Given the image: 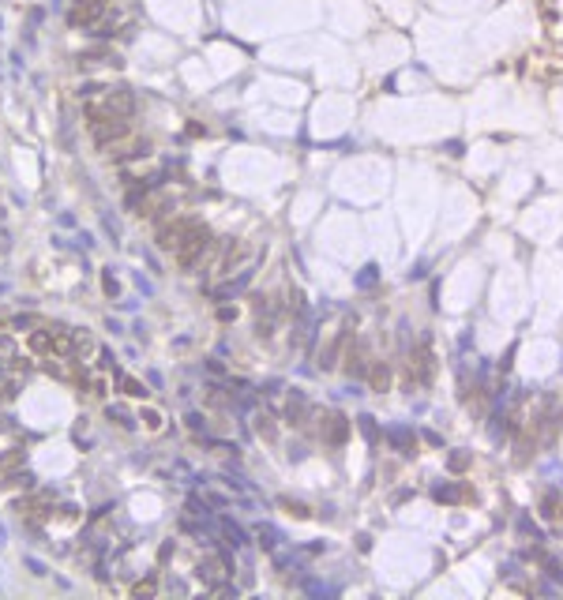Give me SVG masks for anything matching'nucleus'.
Wrapping results in <instances>:
<instances>
[{
  "label": "nucleus",
  "mask_w": 563,
  "mask_h": 600,
  "mask_svg": "<svg viewBox=\"0 0 563 600\" xmlns=\"http://www.w3.org/2000/svg\"><path fill=\"white\" fill-rule=\"evenodd\" d=\"M128 120L132 116H117V113H105L102 105H86V128H91V139L98 147H113L128 135Z\"/></svg>",
  "instance_id": "obj_1"
},
{
  "label": "nucleus",
  "mask_w": 563,
  "mask_h": 600,
  "mask_svg": "<svg viewBox=\"0 0 563 600\" xmlns=\"http://www.w3.org/2000/svg\"><path fill=\"white\" fill-rule=\"evenodd\" d=\"M207 252H211V229L203 225V222H196L188 229V233H184V240L177 244V263L184 267V270H192V267H199L203 259H207Z\"/></svg>",
  "instance_id": "obj_2"
},
{
  "label": "nucleus",
  "mask_w": 563,
  "mask_h": 600,
  "mask_svg": "<svg viewBox=\"0 0 563 600\" xmlns=\"http://www.w3.org/2000/svg\"><path fill=\"white\" fill-rule=\"evenodd\" d=\"M105 15H110V0H75L72 12H68V23L83 27V30H94V27H102Z\"/></svg>",
  "instance_id": "obj_3"
},
{
  "label": "nucleus",
  "mask_w": 563,
  "mask_h": 600,
  "mask_svg": "<svg viewBox=\"0 0 563 600\" xmlns=\"http://www.w3.org/2000/svg\"><path fill=\"white\" fill-rule=\"evenodd\" d=\"M196 225V218H166V222L158 225V248H166V252H177V244L184 240V233Z\"/></svg>",
  "instance_id": "obj_4"
},
{
  "label": "nucleus",
  "mask_w": 563,
  "mask_h": 600,
  "mask_svg": "<svg viewBox=\"0 0 563 600\" xmlns=\"http://www.w3.org/2000/svg\"><path fill=\"white\" fill-rule=\"evenodd\" d=\"M98 105L105 109V113H117V116H132L135 113V98L128 94V91H110Z\"/></svg>",
  "instance_id": "obj_5"
},
{
  "label": "nucleus",
  "mask_w": 563,
  "mask_h": 600,
  "mask_svg": "<svg viewBox=\"0 0 563 600\" xmlns=\"http://www.w3.org/2000/svg\"><path fill=\"white\" fill-rule=\"evenodd\" d=\"M23 451H8V454H0V484H4L8 476L15 473V469H23Z\"/></svg>",
  "instance_id": "obj_6"
},
{
  "label": "nucleus",
  "mask_w": 563,
  "mask_h": 600,
  "mask_svg": "<svg viewBox=\"0 0 563 600\" xmlns=\"http://www.w3.org/2000/svg\"><path fill=\"white\" fill-rule=\"evenodd\" d=\"M27 349H30V353H41V356L53 353V331H34L27 338Z\"/></svg>",
  "instance_id": "obj_7"
},
{
  "label": "nucleus",
  "mask_w": 563,
  "mask_h": 600,
  "mask_svg": "<svg viewBox=\"0 0 563 600\" xmlns=\"http://www.w3.org/2000/svg\"><path fill=\"white\" fill-rule=\"evenodd\" d=\"M91 353H94V338L79 331V334H75V342H72V356L83 360V356H91Z\"/></svg>",
  "instance_id": "obj_8"
},
{
  "label": "nucleus",
  "mask_w": 563,
  "mask_h": 600,
  "mask_svg": "<svg viewBox=\"0 0 563 600\" xmlns=\"http://www.w3.org/2000/svg\"><path fill=\"white\" fill-rule=\"evenodd\" d=\"M199 574L207 578V582H214V578H222V563L218 559H207V566H199Z\"/></svg>",
  "instance_id": "obj_9"
},
{
  "label": "nucleus",
  "mask_w": 563,
  "mask_h": 600,
  "mask_svg": "<svg viewBox=\"0 0 563 600\" xmlns=\"http://www.w3.org/2000/svg\"><path fill=\"white\" fill-rule=\"evenodd\" d=\"M256 432L267 435V439H274V424H270V417H256Z\"/></svg>",
  "instance_id": "obj_10"
},
{
  "label": "nucleus",
  "mask_w": 563,
  "mask_h": 600,
  "mask_svg": "<svg viewBox=\"0 0 563 600\" xmlns=\"http://www.w3.org/2000/svg\"><path fill=\"white\" fill-rule=\"evenodd\" d=\"M387 379H391V375H387V368H383V364H376V368H372V387H380V390H383V387H387Z\"/></svg>",
  "instance_id": "obj_11"
},
{
  "label": "nucleus",
  "mask_w": 563,
  "mask_h": 600,
  "mask_svg": "<svg viewBox=\"0 0 563 600\" xmlns=\"http://www.w3.org/2000/svg\"><path fill=\"white\" fill-rule=\"evenodd\" d=\"M143 424H147L150 432H158V428H161V417H158L154 409H143Z\"/></svg>",
  "instance_id": "obj_12"
},
{
  "label": "nucleus",
  "mask_w": 563,
  "mask_h": 600,
  "mask_svg": "<svg viewBox=\"0 0 563 600\" xmlns=\"http://www.w3.org/2000/svg\"><path fill=\"white\" fill-rule=\"evenodd\" d=\"M124 390H128L132 398H143V394H147V387H143V383H135V379H124Z\"/></svg>",
  "instance_id": "obj_13"
},
{
  "label": "nucleus",
  "mask_w": 563,
  "mask_h": 600,
  "mask_svg": "<svg viewBox=\"0 0 563 600\" xmlns=\"http://www.w3.org/2000/svg\"><path fill=\"white\" fill-rule=\"evenodd\" d=\"M132 593H135V596H150V593H154V582H139Z\"/></svg>",
  "instance_id": "obj_14"
}]
</instances>
